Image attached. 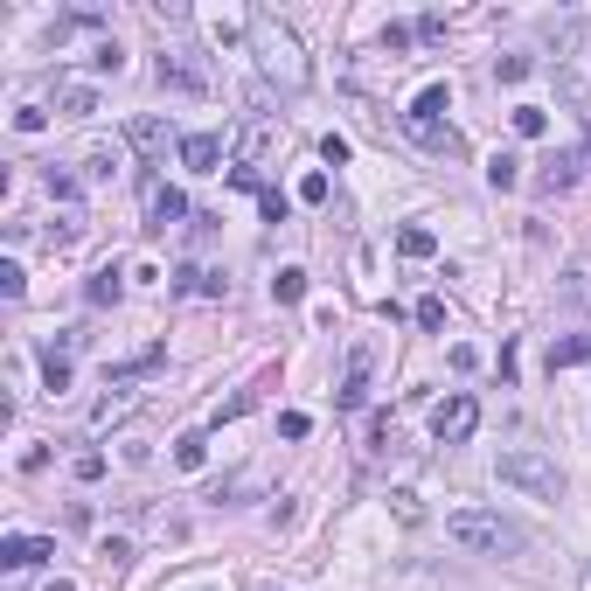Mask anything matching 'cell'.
Returning <instances> with one entry per match:
<instances>
[{
    "instance_id": "40",
    "label": "cell",
    "mask_w": 591,
    "mask_h": 591,
    "mask_svg": "<svg viewBox=\"0 0 591 591\" xmlns=\"http://www.w3.org/2000/svg\"><path fill=\"white\" fill-rule=\"evenodd\" d=\"M299 202H327V174H306L299 181Z\"/></svg>"
},
{
    "instance_id": "3",
    "label": "cell",
    "mask_w": 591,
    "mask_h": 591,
    "mask_svg": "<svg viewBox=\"0 0 591 591\" xmlns=\"http://www.w3.org/2000/svg\"><path fill=\"white\" fill-rule=\"evenodd\" d=\"M251 49H258V70H265V77H279L286 91H299V84H306V56H299V35L286 28V21H279V14H265V7L251 14Z\"/></svg>"
},
{
    "instance_id": "14",
    "label": "cell",
    "mask_w": 591,
    "mask_h": 591,
    "mask_svg": "<svg viewBox=\"0 0 591 591\" xmlns=\"http://www.w3.org/2000/svg\"><path fill=\"white\" fill-rule=\"evenodd\" d=\"M404 126H411V140H418V147H432V153H459V133H452L445 119H404Z\"/></svg>"
},
{
    "instance_id": "37",
    "label": "cell",
    "mask_w": 591,
    "mask_h": 591,
    "mask_svg": "<svg viewBox=\"0 0 591 591\" xmlns=\"http://www.w3.org/2000/svg\"><path fill=\"white\" fill-rule=\"evenodd\" d=\"M320 160H327V167H341V160H348V140H341V133H327V140H320Z\"/></svg>"
},
{
    "instance_id": "38",
    "label": "cell",
    "mask_w": 591,
    "mask_h": 591,
    "mask_svg": "<svg viewBox=\"0 0 591 591\" xmlns=\"http://www.w3.org/2000/svg\"><path fill=\"white\" fill-rule=\"evenodd\" d=\"M418 327H445V299H418Z\"/></svg>"
},
{
    "instance_id": "29",
    "label": "cell",
    "mask_w": 591,
    "mask_h": 591,
    "mask_svg": "<svg viewBox=\"0 0 591 591\" xmlns=\"http://www.w3.org/2000/svg\"><path fill=\"white\" fill-rule=\"evenodd\" d=\"M439 112H445V84H425V91H418V105H411L404 119H439Z\"/></svg>"
},
{
    "instance_id": "20",
    "label": "cell",
    "mask_w": 591,
    "mask_h": 591,
    "mask_svg": "<svg viewBox=\"0 0 591 591\" xmlns=\"http://www.w3.org/2000/svg\"><path fill=\"white\" fill-rule=\"evenodd\" d=\"M397 251H404V258H432V251H439V237H432L425 223H404V230H397Z\"/></svg>"
},
{
    "instance_id": "4",
    "label": "cell",
    "mask_w": 591,
    "mask_h": 591,
    "mask_svg": "<svg viewBox=\"0 0 591 591\" xmlns=\"http://www.w3.org/2000/svg\"><path fill=\"white\" fill-rule=\"evenodd\" d=\"M473 425H480V404H473L466 390H452V397L432 404V439L439 445H466L473 439Z\"/></svg>"
},
{
    "instance_id": "33",
    "label": "cell",
    "mask_w": 591,
    "mask_h": 591,
    "mask_svg": "<svg viewBox=\"0 0 591 591\" xmlns=\"http://www.w3.org/2000/svg\"><path fill=\"white\" fill-rule=\"evenodd\" d=\"M258 202H265V216H272V223H286V209H293V195H286V188H258Z\"/></svg>"
},
{
    "instance_id": "6",
    "label": "cell",
    "mask_w": 591,
    "mask_h": 591,
    "mask_svg": "<svg viewBox=\"0 0 591 591\" xmlns=\"http://www.w3.org/2000/svg\"><path fill=\"white\" fill-rule=\"evenodd\" d=\"M369 362H376V348H369V341H355V348H348V376H341V397H334L341 411H362V404H369Z\"/></svg>"
},
{
    "instance_id": "41",
    "label": "cell",
    "mask_w": 591,
    "mask_h": 591,
    "mask_svg": "<svg viewBox=\"0 0 591 591\" xmlns=\"http://www.w3.org/2000/svg\"><path fill=\"white\" fill-rule=\"evenodd\" d=\"M126 411H133V397H105V404H98V425H112V418H126Z\"/></svg>"
},
{
    "instance_id": "13",
    "label": "cell",
    "mask_w": 591,
    "mask_h": 591,
    "mask_svg": "<svg viewBox=\"0 0 591 591\" xmlns=\"http://www.w3.org/2000/svg\"><path fill=\"white\" fill-rule=\"evenodd\" d=\"M272 147H279V126H272V119H258V126H244V140H237V160L258 174V160H265Z\"/></svg>"
},
{
    "instance_id": "24",
    "label": "cell",
    "mask_w": 591,
    "mask_h": 591,
    "mask_svg": "<svg viewBox=\"0 0 591 591\" xmlns=\"http://www.w3.org/2000/svg\"><path fill=\"white\" fill-rule=\"evenodd\" d=\"M543 35H550L557 49H578V35H585V21H578V14H564V21H557V14H550V21H543Z\"/></svg>"
},
{
    "instance_id": "9",
    "label": "cell",
    "mask_w": 591,
    "mask_h": 591,
    "mask_svg": "<svg viewBox=\"0 0 591 591\" xmlns=\"http://www.w3.org/2000/svg\"><path fill=\"white\" fill-rule=\"evenodd\" d=\"M49 557H56V543H42V536H0V564L7 571H35Z\"/></svg>"
},
{
    "instance_id": "10",
    "label": "cell",
    "mask_w": 591,
    "mask_h": 591,
    "mask_svg": "<svg viewBox=\"0 0 591 591\" xmlns=\"http://www.w3.org/2000/svg\"><path fill=\"white\" fill-rule=\"evenodd\" d=\"M557 299H564V306H578V313H591V251H578V258L564 265V279H557Z\"/></svg>"
},
{
    "instance_id": "39",
    "label": "cell",
    "mask_w": 591,
    "mask_h": 591,
    "mask_svg": "<svg viewBox=\"0 0 591 591\" xmlns=\"http://www.w3.org/2000/svg\"><path fill=\"white\" fill-rule=\"evenodd\" d=\"M279 432H286V439H306V432H313V418H306V411H286V418H279Z\"/></svg>"
},
{
    "instance_id": "25",
    "label": "cell",
    "mask_w": 591,
    "mask_h": 591,
    "mask_svg": "<svg viewBox=\"0 0 591 591\" xmlns=\"http://www.w3.org/2000/svg\"><path fill=\"white\" fill-rule=\"evenodd\" d=\"M515 181H522V160L515 153H494L487 160V188H515Z\"/></svg>"
},
{
    "instance_id": "8",
    "label": "cell",
    "mask_w": 591,
    "mask_h": 591,
    "mask_svg": "<svg viewBox=\"0 0 591 591\" xmlns=\"http://www.w3.org/2000/svg\"><path fill=\"white\" fill-rule=\"evenodd\" d=\"M153 70H160V84H167V91H188V98H202V91H209V70H202V63H188L181 49H167Z\"/></svg>"
},
{
    "instance_id": "32",
    "label": "cell",
    "mask_w": 591,
    "mask_h": 591,
    "mask_svg": "<svg viewBox=\"0 0 591 591\" xmlns=\"http://www.w3.org/2000/svg\"><path fill=\"white\" fill-rule=\"evenodd\" d=\"M494 77H501V84H522V77H529V56H494Z\"/></svg>"
},
{
    "instance_id": "16",
    "label": "cell",
    "mask_w": 591,
    "mask_h": 591,
    "mask_svg": "<svg viewBox=\"0 0 591 591\" xmlns=\"http://www.w3.org/2000/svg\"><path fill=\"white\" fill-rule=\"evenodd\" d=\"M174 466H181V473H202V466H209V432H181V439H174Z\"/></svg>"
},
{
    "instance_id": "17",
    "label": "cell",
    "mask_w": 591,
    "mask_h": 591,
    "mask_svg": "<svg viewBox=\"0 0 591 591\" xmlns=\"http://www.w3.org/2000/svg\"><path fill=\"white\" fill-rule=\"evenodd\" d=\"M56 105H63V119H91V112H98V91H91V84H63Z\"/></svg>"
},
{
    "instance_id": "23",
    "label": "cell",
    "mask_w": 591,
    "mask_h": 591,
    "mask_svg": "<svg viewBox=\"0 0 591 591\" xmlns=\"http://www.w3.org/2000/svg\"><path fill=\"white\" fill-rule=\"evenodd\" d=\"M174 293H223V279H216V272H195V265H181V272H174Z\"/></svg>"
},
{
    "instance_id": "28",
    "label": "cell",
    "mask_w": 591,
    "mask_h": 591,
    "mask_svg": "<svg viewBox=\"0 0 591 591\" xmlns=\"http://www.w3.org/2000/svg\"><path fill=\"white\" fill-rule=\"evenodd\" d=\"M77 237H84V216H77V209H63V216L49 223V244H63V251H70Z\"/></svg>"
},
{
    "instance_id": "11",
    "label": "cell",
    "mask_w": 591,
    "mask_h": 591,
    "mask_svg": "<svg viewBox=\"0 0 591 591\" xmlns=\"http://www.w3.org/2000/svg\"><path fill=\"white\" fill-rule=\"evenodd\" d=\"M216 160H223V133H188L181 140V167L188 174H216Z\"/></svg>"
},
{
    "instance_id": "30",
    "label": "cell",
    "mask_w": 591,
    "mask_h": 591,
    "mask_svg": "<svg viewBox=\"0 0 591 591\" xmlns=\"http://www.w3.org/2000/svg\"><path fill=\"white\" fill-rule=\"evenodd\" d=\"M112 174H119V153L112 147H98L91 160H84V181H112Z\"/></svg>"
},
{
    "instance_id": "27",
    "label": "cell",
    "mask_w": 591,
    "mask_h": 591,
    "mask_svg": "<svg viewBox=\"0 0 591 591\" xmlns=\"http://www.w3.org/2000/svg\"><path fill=\"white\" fill-rule=\"evenodd\" d=\"M91 70H98V77H119V70H126V49H119V42H98V49H91Z\"/></svg>"
},
{
    "instance_id": "31",
    "label": "cell",
    "mask_w": 591,
    "mask_h": 591,
    "mask_svg": "<svg viewBox=\"0 0 591 591\" xmlns=\"http://www.w3.org/2000/svg\"><path fill=\"white\" fill-rule=\"evenodd\" d=\"M21 293H28V272L7 258V265H0V299H21Z\"/></svg>"
},
{
    "instance_id": "35",
    "label": "cell",
    "mask_w": 591,
    "mask_h": 591,
    "mask_svg": "<svg viewBox=\"0 0 591 591\" xmlns=\"http://www.w3.org/2000/svg\"><path fill=\"white\" fill-rule=\"evenodd\" d=\"M411 42H418V28H404V21L383 28V49H411Z\"/></svg>"
},
{
    "instance_id": "21",
    "label": "cell",
    "mask_w": 591,
    "mask_h": 591,
    "mask_svg": "<svg viewBox=\"0 0 591 591\" xmlns=\"http://www.w3.org/2000/svg\"><path fill=\"white\" fill-rule=\"evenodd\" d=\"M42 390H49V397H63V390H70V355H63V348H49V355H42Z\"/></svg>"
},
{
    "instance_id": "26",
    "label": "cell",
    "mask_w": 591,
    "mask_h": 591,
    "mask_svg": "<svg viewBox=\"0 0 591 591\" xmlns=\"http://www.w3.org/2000/svg\"><path fill=\"white\" fill-rule=\"evenodd\" d=\"M272 299H279V306H293V299H306V272H299V265H286V272L272 279Z\"/></svg>"
},
{
    "instance_id": "18",
    "label": "cell",
    "mask_w": 591,
    "mask_h": 591,
    "mask_svg": "<svg viewBox=\"0 0 591 591\" xmlns=\"http://www.w3.org/2000/svg\"><path fill=\"white\" fill-rule=\"evenodd\" d=\"M508 126H515V140H543V133H550V112H543V105H515Z\"/></svg>"
},
{
    "instance_id": "12",
    "label": "cell",
    "mask_w": 591,
    "mask_h": 591,
    "mask_svg": "<svg viewBox=\"0 0 591 591\" xmlns=\"http://www.w3.org/2000/svg\"><path fill=\"white\" fill-rule=\"evenodd\" d=\"M126 147L133 153H167V119H153V112H140V119H133V126H126Z\"/></svg>"
},
{
    "instance_id": "1",
    "label": "cell",
    "mask_w": 591,
    "mask_h": 591,
    "mask_svg": "<svg viewBox=\"0 0 591 591\" xmlns=\"http://www.w3.org/2000/svg\"><path fill=\"white\" fill-rule=\"evenodd\" d=\"M445 536H452L466 557H522V550H529V529L508 522L501 508H452V515H445Z\"/></svg>"
},
{
    "instance_id": "42",
    "label": "cell",
    "mask_w": 591,
    "mask_h": 591,
    "mask_svg": "<svg viewBox=\"0 0 591 591\" xmlns=\"http://www.w3.org/2000/svg\"><path fill=\"white\" fill-rule=\"evenodd\" d=\"M49 591H77V585H70V578H49Z\"/></svg>"
},
{
    "instance_id": "7",
    "label": "cell",
    "mask_w": 591,
    "mask_h": 591,
    "mask_svg": "<svg viewBox=\"0 0 591 591\" xmlns=\"http://www.w3.org/2000/svg\"><path fill=\"white\" fill-rule=\"evenodd\" d=\"M174 223H195V216H188V195H181V188H153L147 195V237H167Z\"/></svg>"
},
{
    "instance_id": "2",
    "label": "cell",
    "mask_w": 591,
    "mask_h": 591,
    "mask_svg": "<svg viewBox=\"0 0 591 591\" xmlns=\"http://www.w3.org/2000/svg\"><path fill=\"white\" fill-rule=\"evenodd\" d=\"M494 480L515 487V494H529V501H564V466L550 452H536V445H508L494 459Z\"/></svg>"
},
{
    "instance_id": "22",
    "label": "cell",
    "mask_w": 591,
    "mask_h": 591,
    "mask_svg": "<svg viewBox=\"0 0 591 591\" xmlns=\"http://www.w3.org/2000/svg\"><path fill=\"white\" fill-rule=\"evenodd\" d=\"M153 369H160V348L133 355V362H119V369H105V383H140V376H153Z\"/></svg>"
},
{
    "instance_id": "15",
    "label": "cell",
    "mask_w": 591,
    "mask_h": 591,
    "mask_svg": "<svg viewBox=\"0 0 591 591\" xmlns=\"http://www.w3.org/2000/svg\"><path fill=\"white\" fill-rule=\"evenodd\" d=\"M543 362H550V369H578V362H591V334H564V341H550Z\"/></svg>"
},
{
    "instance_id": "19",
    "label": "cell",
    "mask_w": 591,
    "mask_h": 591,
    "mask_svg": "<svg viewBox=\"0 0 591 591\" xmlns=\"http://www.w3.org/2000/svg\"><path fill=\"white\" fill-rule=\"evenodd\" d=\"M119 293H126V286H119V272H112V265L84 279V299H91V306H119Z\"/></svg>"
},
{
    "instance_id": "34",
    "label": "cell",
    "mask_w": 591,
    "mask_h": 591,
    "mask_svg": "<svg viewBox=\"0 0 591 591\" xmlns=\"http://www.w3.org/2000/svg\"><path fill=\"white\" fill-rule=\"evenodd\" d=\"M42 126H49L42 105H21V112H14V133H42Z\"/></svg>"
},
{
    "instance_id": "36",
    "label": "cell",
    "mask_w": 591,
    "mask_h": 591,
    "mask_svg": "<svg viewBox=\"0 0 591 591\" xmlns=\"http://www.w3.org/2000/svg\"><path fill=\"white\" fill-rule=\"evenodd\" d=\"M77 480H105V452H77Z\"/></svg>"
},
{
    "instance_id": "5",
    "label": "cell",
    "mask_w": 591,
    "mask_h": 591,
    "mask_svg": "<svg viewBox=\"0 0 591 591\" xmlns=\"http://www.w3.org/2000/svg\"><path fill=\"white\" fill-rule=\"evenodd\" d=\"M591 174V140H578V147H564L543 174H536V195H564V188H578Z\"/></svg>"
}]
</instances>
